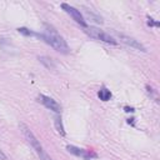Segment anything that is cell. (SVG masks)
Instances as JSON below:
<instances>
[{"mask_svg":"<svg viewBox=\"0 0 160 160\" xmlns=\"http://www.w3.org/2000/svg\"><path fill=\"white\" fill-rule=\"evenodd\" d=\"M41 39L48 43L49 45H51L56 51L61 53V54H68L69 53V46L67 44V41L64 40L58 33L56 30L53 28L48 26V30L45 31V34H41Z\"/></svg>","mask_w":160,"mask_h":160,"instance_id":"cell-1","label":"cell"},{"mask_svg":"<svg viewBox=\"0 0 160 160\" xmlns=\"http://www.w3.org/2000/svg\"><path fill=\"white\" fill-rule=\"evenodd\" d=\"M20 126V130H21V133L24 134V136L26 138V140H28V143L33 146V149L38 153V155L40 156V160H51V158L45 153V150L43 149V146H41V144L39 143V140L35 138V135L33 134V132H31L29 128L25 125V124H20L19 125Z\"/></svg>","mask_w":160,"mask_h":160,"instance_id":"cell-2","label":"cell"},{"mask_svg":"<svg viewBox=\"0 0 160 160\" xmlns=\"http://www.w3.org/2000/svg\"><path fill=\"white\" fill-rule=\"evenodd\" d=\"M85 33H86L88 35H90L91 38L98 39V40H100V41H104V43H108V44H114V45L116 44V40H115L113 37H110L109 34L104 33L103 30L95 28V26H89V28H86Z\"/></svg>","mask_w":160,"mask_h":160,"instance_id":"cell-3","label":"cell"},{"mask_svg":"<svg viewBox=\"0 0 160 160\" xmlns=\"http://www.w3.org/2000/svg\"><path fill=\"white\" fill-rule=\"evenodd\" d=\"M61 8H63V10H65L68 14H70V15L73 16V19H74L78 24H80L81 26L86 28V23H85V20H84V18H83V15H81L80 10H78V9H75V8L70 6L69 4H65V3H63V4H61Z\"/></svg>","mask_w":160,"mask_h":160,"instance_id":"cell-4","label":"cell"},{"mask_svg":"<svg viewBox=\"0 0 160 160\" xmlns=\"http://www.w3.org/2000/svg\"><path fill=\"white\" fill-rule=\"evenodd\" d=\"M116 35H118V38H119L123 43H125L126 45H129V46H132V48H134V49H136V50H140V51H146L145 46H144L143 44H140L138 40H135L134 38H130V37L124 35V34H119V33H116Z\"/></svg>","mask_w":160,"mask_h":160,"instance_id":"cell-5","label":"cell"},{"mask_svg":"<svg viewBox=\"0 0 160 160\" xmlns=\"http://www.w3.org/2000/svg\"><path fill=\"white\" fill-rule=\"evenodd\" d=\"M39 102L43 104V105H45L48 109H50V110H53V111H55V113H61V106H60V104H58L54 99H51V98H49V97H45V95H39Z\"/></svg>","mask_w":160,"mask_h":160,"instance_id":"cell-6","label":"cell"},{"mask_svg":"<svg viewBox=\"0 0 160 160\" xmlns=\"http://www.w3.org/2000/svg\"><path fill=\"white\" fill-rule=\"evenodd\" d=\"M67 149L69 150V153H71V154H74V155H76V156H83V158H85V159H90L91 156H97L95 154L88 153V151H85V150H83V149H79V148H76V146H73V145H68Z\"/></svg>","mask_w":160,"mask_h":160,"instance_id":"cell-7","label":"cell"},{"mask_svg":"<svg viewBox=\"0 0 160 160\" xmlns=\"http://www.w3.org/2000/svg\"><path fill=\"white\" fill-rule=\"evenodd\" d=\"M98 97L100 98V100H103V102H108L110 98H111V93H110V90H108V89H102V90H99V93H98Z\"/></svg>","mask_w":160,"mask_h":160,"instance_id":"cell-8","label":"cell"},{"mask_svg":"<svg viewBox=\"0 0 160 160\" xmlns=\"http://www.w3.org/2000/svg\"><path fill=\"white\" fill-rule=\"evenodd\" d=\"M18 30H19V33H21V34H24L26 37H38V38L41 39V34H37V33H34V31H30L26 28H19Z\"/></svg>","mask_w":160,"mask_h":160,"instance_id":"cell-9","label":"cell"},{"mask_svg":"<svg viewBox=\"0 0 160 160\" xmlns=\"http://www.w3.org/2000/svg\"><path fill=\"white\" fill-rule=\"evenodd\" d=\"M55 126H56V129L58 132L64 136L65 135V130H64V126H63V123H61V119L60 116H55Z\"/></svg>","mask_w":160,"mask_h":160,"instance_id":"cell-10","label":"cell"},{"mask_svg":"<svg viewBox=\"0 0 160 160\" xmlns=\"http://www.w3.org/2000/svg\"><path fill=\"white\" fill-rule=\"evenodd\" d=\"M39 60H40L43 64H45L48 69H54V68H55V67L53 65L51 59H49V58H46V56H39Z\"/></svg>","mask_w":160,"mask_h":160,"instance_id":"cell-11","label":"cell"},{"mask_svg":"<svg viewBox=\"0 0 160 160\" xmlns=\"http://www.w3.org/2000/svg\"><path fill=\"white\" fill-rule=\"evenodd\" d=\"M86 15H88L89 18H91V19H93V21H97V23H100V24L103 23V20H102V18H100V16L94 15L91 11H88V10H86Z\"/></svg>","mask_w":160,"mask_h":160,"instance_id":"cell-12","label":"cell"},{"mask_svg":"<svg viewBox=\"0 0 160 160\" xmlns=\"http://www.w3.org/2000/svg\"><path fill=\"white\" fill-rule=\"evenodd\" d=\"M148 24H149L150 26H151V25H156V26L159 25V23H158V21H154V19H151V18H149V21H148Z\"/></svg>","mask_w":160,"mask_h":160,"instance_id":"cell-13","label":"cell"},{"mask_svg":"<svg viewBox=\"0 0 160 160\" xmlns=\"http://www.w3.org/2000/svg\"><path fill=\"white\" fill-rule=\"evenodd\" d=\"M0 160H6V155L2 151V149H0Z\"/></svg>","mask_w":160,"mask_h":160,"instance_id":"cell-14","label":"cell"},{"mask_svg":"<svg viewBox=\"0 0 160 160\" xmlns=\"http://www.w3.org/2000/svg\"><path fill=\"white\" fill-rule=\"evenodd\" d=\"M125 111H128V113H129V111H134V108H129V106H125Z\"/></svg>","mask_w":160,"mask_h":160,"instance_id":"cell-15","label":"cell"}]
</instances>
